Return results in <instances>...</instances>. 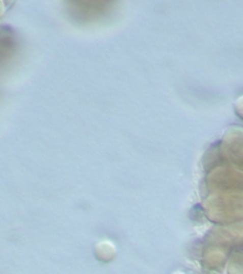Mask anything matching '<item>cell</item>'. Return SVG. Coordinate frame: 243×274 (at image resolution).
Segmentation results:
<instances>
[{"instance_id":"1","label":"cell","mask_w":243,"mask_h":274,"mask_svg":"<svg viewBox=\"0 0 243 274\" xmlns=\"http://www.w3.org/2000/svg\"><path fill=\"white\" fill-rule=\"evenodd\" d=\"M112 3L103 1H80L70 2V14L77 21H92L107 14Z\"/></svg>"}]
</instances>
